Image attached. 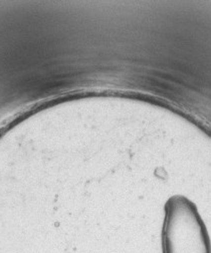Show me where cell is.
I'll return each mask as SVG.
<instances>
[{
  "label": "cell",
  "mask_w": 211,
  "mask_h": 253,
  "mask_svg": "<svg viewBox=\"0 0 211 253\" xmlns=\"http://www.w3.org/2000/svg\"><path fill=\"white\" fill-rule=\"evenodd\" d=\"M163 253H211V241L195 206L176 197L166 206L162 232Z\"/></svg>",
  "instance_id": "1"
}]
</instances>
